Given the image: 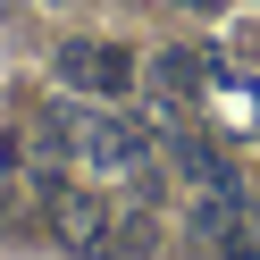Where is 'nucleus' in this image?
Wrapping results in <instances>:
<instances>
[{"label": "nucleus", "mask_w": 260, "mask_h": 260, "mask_svg": "<svg viewBox=\"0 0 260 260\" xmlns=\"http://www.w3.org/2000/svg\"><path fill=\"white\" fill-rule=\"evenodd\" d=\"M0 9H9V0H0Z\"/></svg>", "instance_id": "nucleus-6"}, {"label": "nucleus", "mask_w": 260, "mask_h": 260, "mask_svg": "<svg viewBox=\"0 0 260 260\" xmlns=\"http://www.w3.org/2000/svg\"><path fill=\"white\" fill-rule=\"evenodd\" d=\"M51 143L68 159H84L92 176H118V168H143V159H151V135H143L135 118H118V109H76V101H59L51 118Z\"/></svg>", "instance_id": "nucleus-1"}, {"label": "nucleus", "mask_w": 260, "mask_h": 260, "mask_svg": "<svg viewBox=\"0 0 260 260\" xmlns=\"http://www.w3.org/2000/svg\"><path fill=\"white\" fill-rule=\"evenodd\" d=\"M151 92L159 101H193V92H202V59L193 51H159L151 59Z\"/></svg>", "instance_id": "nucleus-4"}, {"label": "nucleus", "mask_w": 260, "mask_h": 260, "mask_svg": "<svg viewBox=\"0 0 260 260\" xmlns=\"http://www.w3.org/2000/svg\"><path fill=\"white\" fill-rule=\"evenodd\" d=\"M42 218H51V235L68 243L76 260H101V252H109V226H118L101 193H84V185H59V176L42 185Z\"/></svg>", "instance_id": "nucleus-2"}, {"label": "nucleus", "mask_w": 260, "mask_h": 260, "mask_svg": "<svg viewBox=\"0 0 260 260\" xmlns=\"http://www.w3.org/2000/svg\"><path fill=\"white\" fill-rule=\"evenodd\" d=\"M59 76L109 101V92L135 84V51H118V42H59Z\"/></svg>", "instance_id": "nucleus-3"}, {"label": "nucleus", "mask_w": 260, "mask_h": 260, "mask_svg": "<svg viewBox=\"0 0 260 260\" xmlns=\"http://www.w3.org/2000/svg\"><path fill=\"white\" fill-rule=\"evenodd\" d=\"M193 9H218V0H193Z\"/></svg>", "instance_id": "nucleus-5"}]
</instances>
